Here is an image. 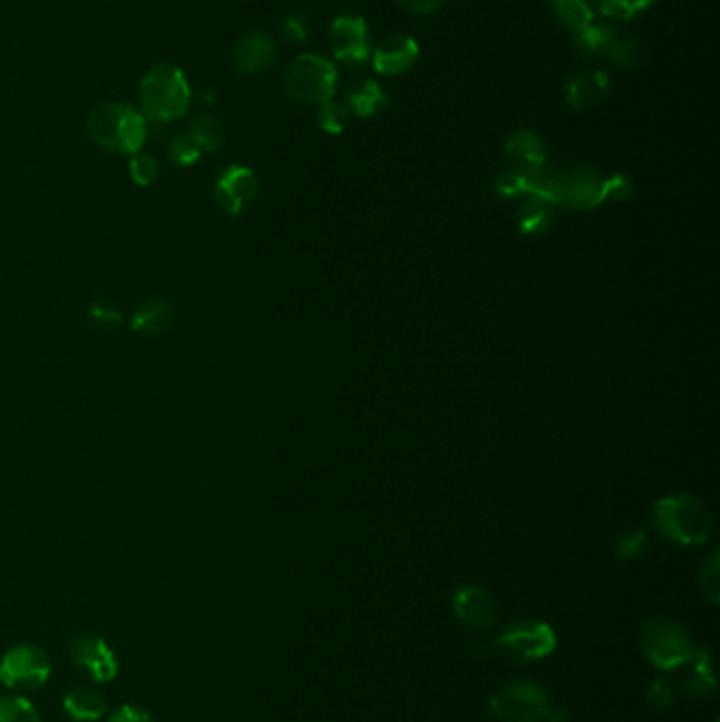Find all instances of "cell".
Segmentation results:
<instances>
[{
    "label": "cell",
    "mask_w": 720,
    "mask_h": 722,
    "mask_svg": "<svg viewBox=\"0 0 720 722\" xmlns=\"http://www.w3.org/2000/svg\"><path fill=\"white\" fill-rule=\"evenodd\" d=\"M259 182L252 169L231 165L222 172L214 186V199L228 216H240L245 207L256 199Z\"/></svg>",
    "instance_id": "11"
},
{
    "label": "cell",
    "mask_w": 720,
    "mask_h": 722,
    "mask_svg": "<svg viewBox=\"0 0 720 722\" xmlns=\"http://www.w3.org/2000/svg\"><path fill=\"white\" fill-rule=\"evenodd\" d=\"M446 0H398L403 11L408 13H415V16H429V13H436L440 11L444 7Z\"/></svg>",
    "instance_id": "36"
},
{
    "label": "cell",
    "mask_w": 720,
    "mask_h": 722,
    "mask_svg": "<svg viewBox=\"0 0 720 722\" xmlns=\"http://www.w3.org/2000/svg\"><path fill=\"white\" fill-rule=\"evenodd\" d=\"M701 592L703 596H708V601L719 602V564H717V556H712V560L708 562V566H703L701 570Z\"/></svg>",
    "instance_id": "33"
},
{
    "label": "cell",
    "mask_w": 720,
    "mask_h": 722,
    "mask_svg": "<svg viewBox=\"0 0 720 722\" xmlns=\"http://www.w3.org/2000/svg\"><path fill=\"white\" fill-rule=\"evenodd\" d=\"M193 144L200 148L201 153H210L216 150L224 140V129H222L221 120L216 119L214 115H200L197 119L191 123V129L186 134Z\"/></svg>",
    "instance_id": "23"
},
{
    "label": "cell",
    "mask_w": 720,
    "mask_h": 722,
    "mask_svg": "<svg viewBox=\"0 0 720 722\" xmlns=\"http://www.w3.org/2000/svg\"><path fill=\"white\" fill-rule=\"evenodd\" d=\"M64 712L75 722L100 721L106 714V700L98 691L91 689H72L64 697Z\"/></svg>",
    "instance_id": "20"
},
{
    "label": "cell",
    "mask_w": 720,
    "mask_h": 722,
    "mask_svg": "<svg viewBox=\"0 0 720 722\" xmlns=\"http://www.w3.org/2000/svg\"><path fill=\"white\" fill-rule=\"evenodd\" d=\"M201 150L188 136H176L169 142V159L181 167H191L200 160Z\"/></svg>",
    "instance_id": "29"
},
{
    "label": "cell",
    "mask_w": 720,
    "mask_h": 722,
    "mask_svg": "<svg viewBox=\"0 0 720 722\" xmlns=\"http://www.w3.org/2000/svg\"><path fill=\"white\" fill-rule=\"evenodd\" d=\"M641 644L646 660L658 670L672 672L689 665L695 653L691 634L681 623L670 619H649L642 625Z\"/></svg>",
    "instance_id": "3"
},
{
    "label": "cell",
    "mask_w": 720,
    "mask_h": 722,
    "mask_svg": "<svg viewBox=\"0 0 720 722\" xmlns=\"http://www.w3.org/2000/svg\"><path fill=\"white\" fill-rule=\"evenodd\" d=\"M129 176L140 186H150L159 176V163L150 155H134L129 160Z\"/></svg>",
    "instance_id": "28"
},
{
    "label": "cell",
    "mask_w": 720,
    "mask_h": 722,
    "mask_svg": "<svg viewBox=\"0 0 720 722\" xmlns=\"http://www.w3.org/2000/svg\"><path fill=\"white\" fill-rule=\"evenodd\" d=\"M617 39V32L611 23H602V21H590L583 30L575 35L577 47L585 56H601L606 53L609 45Z\"/></svg>",
    "instance_id": "22"
},
{
    "label": "cell",
    "mask_w": 720,
    "mask_h": 722,
    "mask_svg": "<svg viewBox=\"0 0 720 722\" xmlns=\"http://www.w3.org/2000/svg\"><path fill=\"white\" fill-rule=\"evenodd\" d=\"M337 80L339 75L332 61L315 53H302L296 60H292L283 77L288 94L294 100L307 104H325L332 100L337 91Z\"/></svg>",
    "instance_id": "4"
},
{
    "label": "cell",
    "mask_w": 720,
    "mask_h": 722,
    "mask_svg": "<svg viewBox=\"0 0 720 722\" xmlns=\"http://www.w3.org/2000/svg\"><path fill=\"white\" fill-rule=\"evenodd\" d=\"M674 695H677V693H674V684L670 681H665V679H660V681H655L651 684L646 700H649V705H651L653 710H660V712H663V710H668V708L672 705V702H674Z\"/></svg>",
    "instance_id": "32"
},
{
    "label": "cell",
    "mask_w": 720,
    "mask_h": 722,
    "mask_svg": "<svg viewBox=\"0 0 720 722\" xmlns=\"http://www.w3.org/2000/svg\"><path fill=\"white\" fill-rule=\"evenodd\" d=\"M0 722H42L37 708L20 695L0 697Z\"/></svg>",
    "instance_id": "24"
},
{
    "label": "cell",
    "mask_w": 720,
    "mask_h": 722,
    "mask_svg": "<svg viewBox=\"0 0 720 722\" xmlns=\"http://www.w3.org/2000/svg\"><path fill=\"white\" fill-rule=\"evenodd\" d=\"M144 119L169 123L181 119L191 106V87L178 66L159 64L146 72L140 82Z\"/></svg>",
    "instance_id": "2"
},
{
    "label": "cell",
    "mask_w": 720,
    "mask_h": 722,
    "mask_svg": "<svg viewBox=\"0 0 720 722\" xmlns=\"http://www.w3.org/2000/svg\"><path fill=\"white\" fill-rule=\"evenodd\" d=\"M549 9L556 16V20L575 35L590 21H594V13L587 0H549Z\"/></svg>",
    "instance_id": "21"
},
{
    "label": "cell",
    "mask_w": 720,
    "mask_h": 722,
    "mask_svg": "<svg viewBox=\"0 0 720 722\" xmlns=\"http://www.w3.org/2000/svg\"><path fill=\"white\" fill-rule=\"evenodd\" d=\"M281 37L290 45H301L309 37V20L302 13H290L281 21Z\"/></svg>",
    "instance_id": "31"
},
{
    "label": "cell",
    "mask_w": 720,
    "mask_h": 722,
    "mask_svg": "<svg viewBox=\"0 0 720 722\" xmlns=\"http://www.w3.org/2000/svg\"><path fill=\"white\" fill-rule=\"evenodd\" d=\"M655 520L661 533L682 545H698L708 539L712 518L708 509L693 497H672L658 505Z\"/></svg>",
    "instance_id": "5"
},
{
    "label": "cell",
    "mask_w": 720,
    "mask_h": 722,
    "mask_svg": "<svg viewBox=\"0 0 720 722\" xmlns=\"http://www.w3.org/2000/svg\"><path fill=\"white\" fill-rule=\"evenodd\" d=\"M419 60V42L408 35H389L374 49V70L385 77H400Z\"/></svg>",
    "instance_id": "13"
},
{
    "label": "cell",
    "mask_w": 720,
    "mask_h": 722,
    "mask_svg": "<svg viewBox=\"0 0 720 722\" xmlns=\"http://www.w3.org/2000/svg\"><path fill=\"white\" fill-rule=\"evenodd\" d=\"M387 91L374 79L356 80L347 89V108L358 117H372L387 106Z\"/></svg>",
    "instance_id": "17"
},
{
    "label": "cell",
    "mask_w": 720,
    "mask_h": 722,
    "mask_svg": "<svg viewBox=\"0 0 720 722\" xmlns=\"http://www.w3.org/2000/svg\"><path fill=\"white\" fill-rule=\"evenodd\" d=\"M545 721L549 722H568L571 721V714L566 708H561V705H549V712H547V719Z\"/></svg>",
    "instance_id": "38"
},
{
    "label": "cell",
    "mask_w": 720,
    "mask_h": 722,
    "mask_svg": "<svg viewBox=\"0 0 720 722\" xmlns=\"http://www.w3.org/2000/svg\"><path fill=\"white\" fill-rule=\"evenodd\" d=\"M642 545H644V535L642 533H632V535L623 537L620 542L621 558H634L641 552Z\"/></svg>",
    "instance_id": "37"
},
{
    "label": "cell",
    "mask_w": 720,
    "mask_h": 722,
    "mask_svg": "<svg viewBox=\"0 0 720 722\" xmlns=\"http://www.w3.org/2000/svg\"><path fill=\"white\" fill-rule=\"evenodd\" d=\"M507 157L520 172H533L545 167V146L535 131L518 129L507 140Z\"/></svg>",
    "instance_id": "16"
},
{
    "label": "cell",
    "mask_w": 720,
    "mask_h": 722,
    "mask_svg": "<svg viewBox=\"0 0 720 722\" xmlns=\"http://www.w3.org/2000/svg\"><path fill=\"white\" fill-rule=\"evenodd\" d=\"M70 657L96 682H110L119 674V662L108 642L96 634H80L70 642Z\"/></svg>",
    "instance_id": "12"
},
{
    "label": "cell",
    "mask_w": 720,
    "mask_h": 722,
    "mask_svg": "<svg viewBox=\"0 0 720 722\" xmlns=\"http://www.w3.org/2000/svg\"><path fill=\"white\" fill-rule=\"evenodd\" d=\"M278 58V47L275 40L271 39L264 32H247L243 35L233 51H231V61L233 68L240 75H256L266 70Z\"/></svg>",
    "instance_id": "14"
},
{
    "label": "cell",
    "mask_w": 720,
    "mask_h": 722,
    "mask_svg": "<svg viewBox=\"0 0 720 722\" xmlns=\"http://www.w3.org/2000/svg\"><path fill=\"white\" fill-rule=\"evenodd\" d=\"M609 60L623 68H634L641 61V47L639 42L632 39H617L613 40L604 53Z\"/></svg>",
    "instance_id": "26"
},
{
    "label": "cell",
    "mask_w": 720,
    "mask_h": 722,
    "mask_svg": "<svg viewBox=\"0 0 720 722\" xmlns=\"http://www.w3.org/2000/svg\"><path fill=\"white\" fill-rule=\"evenodd\" d=\"M455 615L469 627H490L495 622V602L488 592L476 585L460 587L453 598Z\"/></svg>",
    "instance_id": "15"
},
{
    "label": "cell",
    "mask_w": 720,
    "mask_h": 722,
    "mask_svg": "<svg viewBox=\"0 0 720 722\" xmlns=\"http://www.w3.org/2000/svg\"><path fill=\"white\" fill-rule=\"evenodd\" d=\"M655 0H601L602 16L613 20H632L646 11Z\"/></svg>",
    "instance_id": "25"
},
{
    "label": "cell",
    "mask_w": 720,
    "mask_h": 722,
    "mask_svg": "<svg viewBox=\"0 0 720 722\" xmlns=\"http://www.w3.org/2000/svg\"><path fill=\"white\" fill-rule=\"evenodd\" d=\"M330 47L337 60L351 68H361L370 58L368 23L360 16L344 13L330 26Z\"/></svg>",
    "instance_id": "9"
},
{
    "label": "cell",
    "mask_w": 720,
    "mask_h": 722,
    "mask_svg": "<svg viewBox=\"0 0 720 722\" xmlns=\"http://www.w3.org/2000/svg\"><path fill=\"white\" fill-rule=\"evenodd\" d=\"M172 323H174V306L160 299L144 302L132 315V330L148 336L169 330Z\"/></svg>",
    "instance_id": "18"
},
{
    "label": "cell",
    "mask_w": 720,
    "mask_h": 722,
    "mask_svg": "<svg viewBox=\"0 0 720 722\" xmlns=\"http://www.w3.org/2000/svg\"><path fill=\"white\" fill-rule=\"evenodd\" d=\"M108 722H157L153 719L150 712H146L140 705H132V703H125L117 708Z\"/></svg>",
    "instance_id": "34"
},
{
    "label": "cell",
    "mask_w": 720,
    "mask_h": 722,
    "mask_svg": "<svg viewBox=\"0 0 720 722\" xmlns=\"http://www.w3.org/2000/svg\"><path fill=\"white\" fill-rule=\"evenodd\" d=\"M320 125L328 134H342L349 125V108L332 100L321 104Z\"/></svg>",
    "instance_id": "27"
},
{
    "label": "cell",
    "mask_w": 720,
    "mask_h": 722,
    "mask_svg": "<svg viewBox=\"0 0 720 722\" xmlns=\"http://www.w3.org/2000/svg\"><path fill=\"white\" fill-rule=\"evenodd\" d=\"M609 89V77L594 70V72H583L580 77L568 82V94H566V101L575 108V110H585L590 106H594L596 101L604 98Z\"/></svg>",
    "instance_id": "19"
},
{
    "label": "cell",
    "mask_w": 720,
    "mask_h": 722,
    "mask_svg": "<svg viewBox=\"0 0 720 722\" xmlns=\"http://www.w3.org/2000/svg\"><path fill=\"white\" fill-rule=\"evenodd\" d=\"M497 648L512 660L518 662H539L556 651V632L547 623L526 619V622L509 623L499 636Z\"/></svg>",
    "instance_id": "7"
},
{
    "label": "cell",
    "mask_w": 720,
    "mask_h": 722,
    "mask_svg": "<svg viewBox=\"0 0 720 722\" xmlns=\"http://www.w3.org/2000/svg\"><path fill=\"white\" fill-rule=\"evenodd\" d=\"M51 676L47 653L32 644H18L2 655L0 682L7 689L37 691Z\"/></svg>",
    "instance_id": "8"
},
{
    "label": "cell",
    "mask_w": 720,
    "mask_h": 722,
    "mask_svg": "<svg viewBox=\"0 0 720 722\" xmlns=\"http://www.w3.org/2000/svg\"><path fill=\"white\" fill-rule=\"evenodd\" d=\"M89 320L94 321L98 328H115L117 323H120V313L117 309L104 304V302H98L89 309Z\"/></svg>",
    "instance_id": "35"
},
{
    "label": "cell",
    "mask_w": 720,
    "mask_h": 722,
    "mask_svg": "<svg viewBox=\"0 0 720 722\" xmlns=\"http://www.w3.org/2000/svg\"><path fill=\"white\" fill-rule=\"evenodd\" d=\"M606 195V182L592 169H575L564 176H554L547 201H562L573 207H592Z\"/></svg>",
    "instance_id": "10"
},
{
    "label": "cell",
    "mask_w": 720,
    "mask_h": 722,
    "mask_svg": "<svg viewBox=\"0 0 720 722\" xmlns=\"http://www.w3.org/2000/svg\"><path fill=\"white\" fill-rule=\"evenodd\" d=\"M488 705L499 722H543L552 703L541 684L518 681L499 689Z\"/></svg>",
    "instance_id": "6"
},
{
    "label": "cell",
    "mask_w": 720,
    "mask_h": 722,
    "mask_svg": "<svg viewBox=\"0 0 720 722\" xmlns=\"http://www.w3.org/2000/svg\"><path fill=\"white\" fill-rule=\"evenodd\" d=\"M91 140L119 155H138L146 142V119L134 106L123 101H104L87 119Z\"/></svg>",
    "instance_id": "1"
},
{
    "label": "cell",
    "mask_w": 720,
    "mask_h": 722,
    "mask_svg": "<svg viewBox=\"0 0 720 722\" xmlns=\"http://www.w3.org/2000/svg\"><path fill=\"white\" fill-rule=\"evenodd\" d=\"M522 228L524 231H537V226H545L549 221V209L545 205V199L533 197L524 207H522Z\"/></svg>",
    "instance_id": "30"
}]
</instances>
